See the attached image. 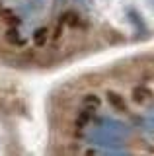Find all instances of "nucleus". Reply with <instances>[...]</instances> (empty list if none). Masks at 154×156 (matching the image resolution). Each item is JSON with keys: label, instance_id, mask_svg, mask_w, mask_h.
Masks as SVG:
<instances>
[{"label": "nucleus", "instance_id": "1", "mask_svg": "<svg viewBox=\"0 0 154 156\" xmlns=\"http://www.w3.org/2000/svg\"><path fill=\"white\" fill-rule=\"evenodd\" d=\"M107 101L115 111H121V113L127 111V101H125L123 96H119L117 92H107Z\"/></svg>", "mask_w": 154, "mask_h": 156}, {"label": "nucleus", "instance_id": "2", "mask_svg": "<svg viewBox=\"0 0 154 156\" xmlns=\"http://www.w3.org/2000/svg\"><path fill=\"white\" fill-rule=\"evenodd\" d=\"M152 96V92L148 90V88L144 86H137L133 90V101H137V104H144V101H148Z\"/></svg>", "mask_w": 154, "mask_h": 156}, {"label": "nucleus", "instance_id": "3", "mask_svg": "<svg viewBox=\"0 0 154 156\" xmlns=\"http://www.w3.org/2000/svg\"><path fill=\"white\" fill-rule=\"evenodd\" d=\"M47 41H49V29L47 27L35 29V33H33V43H35V47H45Z\"/></svg>", "mask_w": 154, "mask_h": 156}, {"label": "nucleus", "instance_id": "4", "mask_svg": "<svg viewBox=\"0 0 154 156\" xmlns=\"http://www.w3.org/2000/svg\"><path fill=\"white\" fill-rule=\"evenodd\" d=\"M0 16H2V20H4L6 23H10V26H14V27L20 23V18H18L16 14L12 12V10H2V12H0Z\"/></svg>", "mask_w": 154, "mask_h": 156}, {"label": "nucleus", "instance_id": "5", "mask_svg": "<svg viewBox=\"0 0 154 156\" xmlns=\"http://www.w3.org/2000/svg\"><path fill=\"white\" fill-rule=\"evenodd\" d=\"M62 23H66V26H70V27L78 26V14L76 12H66L65 16H62Z\"/></svg>", "mask_w": 154, "mask_h": 156}, {"label": "nucleus", "instance_id": "6", "mask_svg": "<svg viewBox=\"0 0 154 156\" xmlns=\"http://www.w3.org/2000/svg\"><path fill=\"white\" fill-rule=\"evenodd\" d=\"M100 104H102V100H100L96 94H88L84 98V105L86 107H94V109H96V107H100Z\"/></svg>", "mask_w": 154, "mask_h": 156}, {"label": "nucleus", "instance_id": "7", "mask_svg": "<svg viewBox=\"0 0 154 156\" xmlns=\"http://www.w3.org/2000/svg\"><path fill=\"white\" fill-rule=\"evenodd\" d=\"M90 117H92V113H90V109L82 111V113H80L78 117H76V127H84V125L90 121Z\"/></svg>", "mask_w": 154, "mask_h": 156}, {"label": "nucleus", "instance_id": "8", "mask_svg": "<svg viewBox=\"0 0 154 156\" xmlns=\"http://www.w3.org/2000/svg\"><path fill=\"white\" fill-rule=\"evenodd\" d=\"M6 39H8V41H10V43H20V35H18V29L16 27H10V29H8V31H6Z\"/></svg>", "mask_w": 154, "mask_h": 156}]
</instances>
